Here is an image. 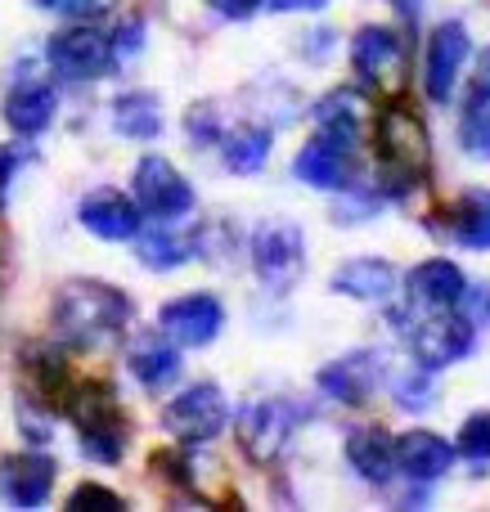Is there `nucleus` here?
Here are the masks:
<instances>
[{
	"label": "nucleus",
	"instance_id": "obj_1",
	"mask_svg": "<svg viewBox=\"0 0 490 512\" xmlns=\"http://www.w3.org/2000/svg\"><path fill=\"white\" fill-rule=\"evenodd\" d=\"M131 324V297L113 283L72 279L54 292V328L77 351H99Z\"/></svg>",
	"mask_w": 490,
	"mask_h": 512
},
{
	"label": "nucleus",
	"instance_id": "obj_2",
	"mask_svg": "<svg viewBox=\"0 0 490 512\" xmlns=\"http://www.w3.org/2000/svg\"><path fill=\"white\" fill-rule=\"evenodd\" d=\"M374 149H378V162H383V176L392 180V194H410L432 167L428 126H423V117L405 99L383 104L374 126Z\"/></svg>",
	"mask_w": 490,
	"mask_h": 512
},
{
	"label": "nucleus",
	"instance_id": "obj_3",
	"mask_svg": "<svg viewBox=\"0 0 490 512\" xmlns=\"http://www.w3.org/2000/svg\"><path fill=\"white\" fill-rule=\"evenodd\" d=\"M63 409L68 418L77 423V436H81V450L86 459L95 463H117L126 450V423H122V405H117L113 387L108 382H77L68 387L63 396Z\"/></svg>",
	"mask_w": 490,
	"mask_h": 512
},
{
	"label": "nucleus",
	"instance_id": "obj_4",
	"mask_svg": "<svg viewBox=\"0 0 490 512\" xmlns=\"http://www.w3.org/2000/svg\"><path fill=\"white\" fill-rule=\"evenodd\" d=\"M252 270L270 292H288L306 270V239L293 221H261L252 230Z\"/></svg>",
	"mask_w": 490,
	"mask_h": 512
},
{
	"label": "nucleus",
	"instance_id": "obj_5",
	"mask_svg": "<svg viewBox=\"0 0 490 512\" xmlns=\"http://www.w3.org/2000/svg\"><path fill=\"white\" fill-rule=\"evenodd\" d=\"M225 423H230V400H225V391L216 387V382H198V387L180 391V396L162 409V427L185 445L212 441V436L225 432Z\"/></svg>",
	"mask_w": 490,
	"mask_h": 512
},
{
	"label": "nucleus",
	"instance_id": "obj_6",
	"mask_svg": "<svg viewBox=\"0 0 490 512\" xmlns=\"http://www.w3.org/2000/svg\"><path fill=\"white\" fill-rule=\"evenodd\" d=\"M135 207L149 212L153 221H180L194 212V185L167 158H140L135 162Z\"/></svg>",
	"mask_w": 490,
	"mask_h": 512
},
{
	"label": "nucleus",
	"instance_id": "obj_7",
	"mask_svg": "<svg viewBox=\"0 0 490 512\" xmlns=\"http://www.w3.org/2000/svg\"><path fill=\"white\" fill-rule=\"evenodd\" d=\"M45 54H50V68L68 81H99L113 68V41L99 27H86V23L54 32Z\"/></svg>",
	"mask_w": 490,
	"mask_h": 512
},
{
	"label": "nucleus",
	"instance_id": "obj_8",
	"mask_svg": "<svg viewBox=\"0 0 490 512\" xmlns=\"http://www.w3.org/2000/svg\"><path fill=\"white\" fill-rule=\"evenodd\" d=\"M473 346H477V328L468 324L464 315H455V306L437 310L432 319H423L410 337V351L423 369H446V364L468 360Z\"/></svg>",
	"mask_w": 490,
	"mask_h": 512
},
{
	"label": "nucleus",
	"instance_id": "obj_9",
	"mask_svg": "<svg viewBox=\"0 0 490 512\" xmlns=\"http://www.w3.org/2000/svg\"><path fill=\"white\" fill-rule=\"evenodd\" d=\"M158 328L176 346H212L225 328V310L212 292H185V297L162 306Z\"/></svg>",
	"mask_w": 490,
	"mask_h": 512
},
{
	"label": "nucleus",
	"instance_id": "obj_10",
	"mask_svg": "<svg viewBox=\"0 0 490 512\" xmlns=\"http://www.w3.org/2000/svg\"><path fill=\"white\" fill-rule=\"evenodd\" d=\"M293 405L288 400H252L239 414V445L248 450V459L270 463L293 436Z\"/></svg>",
	"mask_w": 490,
	"mask_h": 512
},
{
	"label": "nucleus",
	"instance_id": "obj_11",
	"mask_svg": "<svg viewBox=\"0 0 490 512\" xmlns=\"http://www.w3.org/2000/svg\"><path fill=\"white\" fill-rule=\"evenodd\" d=\"M54 477H59V463L50 454H9L0 459V499L14 508H41L54 490Z\"/></svg>",
	"mask_w": 490,
	"mask_h": 512
},
{
	"label": "nucleus",
	"instance_id": "obj_12",
	"mask_svg": "<svg viewBox=\"0 0 490 512\" xmlns=\"http://www.w3.org/2000/svg\"><path fill=\"white\" fill-rule=\"evenodd\" d=\"M351 63L356 72L378 90H396L401 86V72H405V50H401V36L392 27H360L356 41H351Z\"/></svg>",
	"mask_w": 490,
	"mask_h": 512
},
{
	"label": "nucleus",
	"instance_id": "obj_13",
	"mask_svg": "<svg viewBox=\"0 0 490 512\" xmlns=\"http://www.w3.org/2000/svg\"><path fill=\"white\" fill-rule=\"evenodd\" d=\"M468 54H473V41H468L464 23H441L428 41V72H423V86H428V99L446 104L455 95V81L464 72Z\"/></svg>",
	"mask_w": 490,
	"mask_h": 512
},
{
	"label": "nucleus",
	"instance_id": "obj_14",
	"mask_svg": "<svg viewBox=\"0 0 490 512\" xmlns=\"http://www.w3.org/2000/svg\"><path fill=\"white\" fill-rule=\"evenodd\" d=\"M351 149H356V144H342V140H333V135L315 131V140H306V149L297 153L293 176L311 189H347L351 176H356Z\"/></svg>",
	"mask_w": 490,
	"mask_h": 512
},
{
	"label": "nucleus",
	"instance_id": "obj_15",
	"mask_svg": "<svg viewBox=\"0 0 490 512\" xmlns=\"http://www.w3.org/2000/svg\"><path fill=\"white\" fill-rule=\"evenodd\" d=\"M378 378H383V355L351 351V355H342V360L324 364L315 382H320V391L329 400H338V405H365V400L374 396Z\"/></svg>",
	"mask_w": 490,
	"mask_h": 512
},
{
	"label": "nucleus",
	"instance_id": "obj_16",
	"mask_svg": "<svg viewBox=\"0 0 490 512\" xmlns=\"http://www.w3.org/2000/svg\"><path fill=\"white\" fill-rule=\"evenodd\" d=\"M77 221L86 225L95 239L126 243V239H135V234H140V207H135V198L117 194V189H95V194L81 198Z\"/></svg>",
	"mask_w": 490,
	"mask_h": 512
},
{
	"label": "nucleus",
	"instance_id": "obj_17",
	"mask_svg": "<svg viewBox=\"0 0 490 512\" xmlns=\"http://www.w3.org/2000/svg\"><path fill=\"white\" fill-rule=\"evenodd\" d=\"M405 283H410V297L428 310L459 306V297L468 292L464 270H459L450 256H428V261H419L410 274H405Z\"/></svg>",
	"mask_w": 490,
	"mask_h": 512
},
{
	"label": "nucleus",
	"instance_id": "obj_18",
	"mask_svg": "<svg viewBox=\"0 0 490 512\" xmlns=\"http://www.w3.org/2000/svg\"><path fill=\"white\" fill-rule=\"evenodd\" d=\"M5 122L14 135H23V140H32V135L50 131L54 113H59V95H54V86H45V81H18L14 90L5 95Z\"/></svg>",
	"mask_w": 490,
	"mask_h": 512
},
{
	"label": "nucleus",
	"instance_id": "obj_19",
	"mask_svg": "<svg viewBox=\"0 0 490 512\" xmlns=\"http://www.w3.org/2000/svg\"><path fill=\"white\" fill-rule=\"evenodd\" d=\"M396 468L410 481H441L455 468V445L437 432H405L396 441Z\"/></svg>",
	"mask_w": 490,
	"mask_h": 512
},
{
	"label": "nucleus",
	"instance_id": "obj_20",
	"mask_svg": "<svg viewBox=\"0 0 490 512\" xmlns=\"http://www.w3.org/2000/svg\"><path fill=\"white\" fill-rule=\"evenodd\" d=\"M333 292L356 301H387L396 292V265L383 256H351L333 270Z\"/></svg>",
	"mask_w": 490,
	"mask_h": 512
},
{
	"label": "nucleus",
	"instance_id": "obj_21",
	"mask_svg": "<svg viewBox=\"0 0 490 512\" xmlns=\"http://www.w3.org/2000/svg\"><path fill=\"white\" fill-rule=\"evenodd\" d=\"M347 463L369 486H387L396 472V441L383 427H356V432L347 436Z\"/></svg>",
	"mask_w": 490,
	"mask_h": 512
},
{
	"label": "nucleus",
	"instance_id": "obj_22",
	"mask_svg": "<svg viewBox=\"0 0 490 512\" xmlns=\"http://www.w3.org/2000/svg\"><path fill=\"white\" fill-rule=\"evenodd\" d=\"M126 369L135 373V382L158 391L180 378V346L167 337H135L131 351H126Z\"/></svg>",
	"mask_w": 490,
	"mask_h": 512
},
{
	"label": "nucleus",
	"instance_id": "obj_23",
	"mask_svg": "<svg viewBox=\"0 0 490 512\" xmlns=\"http://www.w3.org/2000/svg\"><path fill=\"white\" fill-rule=\"evenodd\" d=\"M446 234L464 248H490V189H468L459 198L455 212H446Z\"/></svg>",
	"mask_w": 490,
	"mask_h": 512
},
{
	"label": "nucleus",
	"instance_id": "obj_24",
	"mask_svg": "<svg viewBox=\"0 0 490 512\" xmlns=\"http://www.w3.org/2000/svg\"><path fill=\"white\" fill-rule=\"evenodd\" d=\"M108 117H113V131L126 135V140H153V135H162V104L153 95H144V90L113 99Z\"/></svg>",
	"mask_w": 490,
	"mask_h": 512
},
{
	"label": "nucleus",
	"instance_id": "obj_25",
	"mask_svg": "<svg viewBox=\"0 0 490 512\" xmlns=\"http://www.w3.org/2000/svg\"><path fill=\"white\" fill-rule=\"evenodd\" d=\"M270 144H275L270 131H261V126H239V131H230L221 144L225 167H230L234 176H257L270 158Z\"/></svg>",
	"mask_w": 490,
	"mask_h": 512
},
{
	"label": "nucleus",
	"instance_id": "obj_26",
	"mask_svg": "<svg viewBox=\"0 0 490 512\" xmlns=\"http://www.w3.org/2000/svg\"><path fill=\"white\" fill-rule=\"evenodd\" d=\"M315 122H320V131L333 135V140L356 144L360 140V104H356V95H351V90H333L329 99H320Z\"/></svg>",
	"mask_w": 490,
	"mask_h": 512
},
{
	"label": "nucleus",
	"instance_id": "obj_27",
	"mask_svg": "<svg viewBox=\"0 0 490 512\" xmlns=\"http://www.w3.org/2000/svg\"><path fill=\"white\" fill-rule=\"evenodd\" d=\"M23 364H27L32 387L41 391V400H63L68 396V369H63V360L50 351V346H32V351L23 355Z\"/></svg>",
	"mask_w": 490,
	"mask_h": 512
},
{
	"label": "nucleus",
	"instance_id": "obj_28",
	"mask_svg": "<svg viewBox=\"0 0 490 512\" xmlns=\"http://www.w3.org/2000/svg\"><path fill=\"white\" fill-rule=\"evenodd\" d=\"M135 252L149 270H176L180 261H189V243L180 234H167V230H153V234H135Z\"/></svg>",
	"mask_w": 490,
	"mask_h": 512
},
{
	"label": "nucleus",
	"instance_id": "obj_29",
	"mask_svg": "<svg viewBox=\"0 0 490 512\" xmlns=\"http://www.w3.org/2000/svg\"><path fill=\"white\" fill-rule=\"evenodd\" d=\"M459 144H464L473 158L490 162V95H477L468 104L464 122H459Z\"/></svg>",
	"mask_w": 490,
	"mask_h": 512
},
{
	"label": "nucleus",
	"instance_id": "obj_30",
	"mask_svg": "<svg viewBox=\"0 0 490 512\" xmlns=\"http://www.w3.org/2000/svg\"><path fill=\"white\" fill-rule=\"evenodd\" d=\"M455 454H464V459H473V463H490V414H473L459 427Z\"/></svg>",
	"mask_w": 490,
	"mask_h": 512
},
{
	"label": "nucleus",
	"instance_id": "obj_31",
	"mask_svg": "<svg viewBox=\"0 0 490 512\" xmlns=\"http://www.w3.org/2000/svg\"><path fill=\"white\" fill-rule=\"evenodd\" d=\"M432 369H419V373H401V378L392 382V396L401 409H428L432 405Z\"/></svg>",
	"mask_w": 490,
	"mask_h": 512
},
{
	"label": "nucleus",
	"instance_id": "obj_32",
	"mask_svg": "<svg viewBox=\"0 0 490 512\" xmlns=\"http://www.w3.org/2000/svg\"><path fill=\"white\" fill-rule=\"evenodd\" d=\"M36 5L63 18H104V14H113L117 0H36Z\"/></svg>",
	"mask_w": 490,
	"mask_h": 512
},
{
	"label": "nucleus",
	"instance_id": "obj_33",
	"mask_svg": "<svg viewBox=\"0 0 490 512\" xmlns=\"http://www.w3.org/2000/svg\"><path fill=\"white\" fill-rule=\"evenodd\" d=\"M68 508H72V512H86V508H104V512H117V508H122V499H117V495H108L104 486H81L77 495L68 499Z\"/></svg>",
	"mask_w": 490,
	"mask_h": 512
},
{
	"label": "nucleus",
	"instance_id": "obj_34",
	"mask_svg": "<svg viewBox=\"0 0 490 512\" xmlns=\"http://www.w3.org/2000/svg\"><path fill=\"white\" fill-rule=\"evenodd\" d=\"M23 162H27V153H23V149H14V144H5V149H0V212H5V203H9V185H14V176L23 171Z\"/></svg>",
	"mask_w": 490,
	"mask_h": 512
},
{
	"label": "nucleus",
	"instance_id": "obj_35",
	"mask_svg": "<svg viewBox=\"0 0 490 512\" xmlns=\"http://www.w3.org/2000/svg\"><path fill=\"white\" fill-rule=\"evenodd\" d=\"M18 418H23V432L32 436V441H50L54 427L45 423V409H36V405H27V400H18Z\"/></svg>",
	"mask_w": 490,
	"mask_h": 512
},
{
	"label": "nucleus",
	"instance_id": "obj_36",
	"mask_svg": "<svg viewBox=\"0 0 490 512\" xmlns=\"http://www.w3.org/2000/svg\"><path fill=\"white\" fill-rule=\"evenodd\" d=\"M207 5H212L221 18H234V23H243V18H252L261 9V0H207Z\"/></svg>",
	"mask_w": 490,
	"mask_h": 512
},
{
	"label": "nucleus",
	"instance_id": "obj_37",
	"mask_svg": "<svg viewBox=\"0 0 490 512\" xmlns=\"http://www.w3.org/2000/svg\"><path fill=\"white\" fill-rule=\"evenodd\" d=\"M270 9H279V14H288V9H324L329 0H266Z\"/></svg>",
	"mask_w": 490,
	"mask_h": 512
},
{
	"label": "nucleus",
	"instance_id": "obj_38",
	"mask_svg": "<svg viewBox=\"0 0 490 512\" xmlns=\"http://www.w3.org/2000/svg\"><path fill=\"white\" fill-rule=\"evenodd\" d=\"M477 90H482V95H490V45H486L482 63H477Z\"/></svg>",
	"mask_w": 490,
	"mask_h": 512
}]
</instances>
